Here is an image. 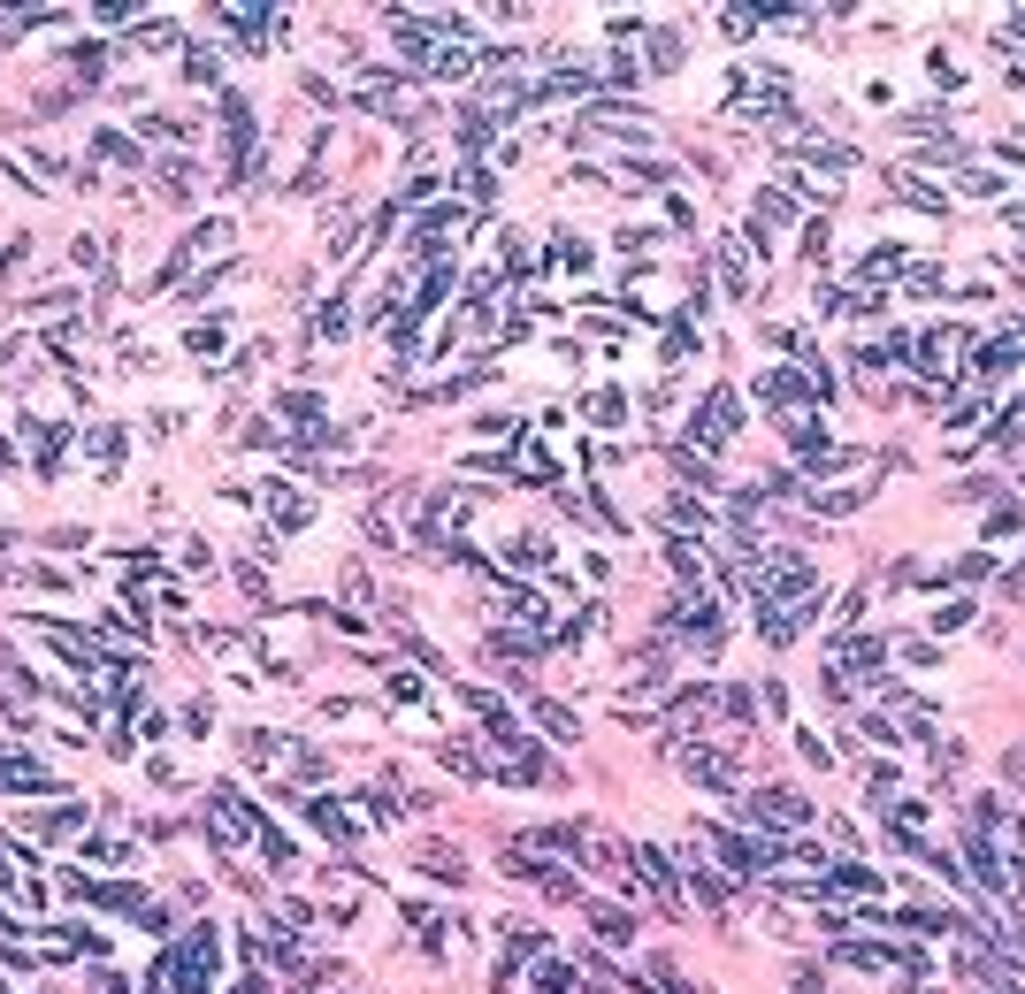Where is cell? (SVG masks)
<instances>
[{
  "label": "cell",
  "instance_id": "obj_2",
  "mask_svg": "<svg viewBox=\"0 0 1025 994\" xmlns=\"http://www.w3.org/2000/svg\"><path fill=\"white\" fill-rule=\"evenodd\" d=\"M215 77H222V62L192 46V54H184V85H215Z\"/></svg>",
  "mask_w": 1025,
  "mask_h": 994
},
{
  "label": "cell",
  "instance_id": "obj_1",
  "mask_svg": "<svg viewBox=\"0 0 1025 994\" xmlns=\"http://www.w3.org/2000/svg\"><path fill=\"white\" fill-rule=\"evenodd\" d=\"M268 505H276V520H284V528H306V513H314L299 490H268Z\"/></svg>",
  "mask_w": 1025,
  "mask_h": 994
}]
</instances>
